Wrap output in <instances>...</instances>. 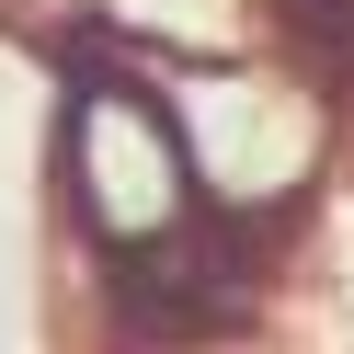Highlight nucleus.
I'll return each instance as SVG.
<instances>
[{"label":"nucleus","mask_w":354,"mask_h":354,"mask_svg":"<svg viewBox=\"0 0 354 354\" xmlns=\"http://www.w3.org/2000/svg\"><path fill=\"white\" fill-rule=\"evenodd\" d=\"M115 286H126L138 331H194V320H229L252 297V263H240L229 229H160V240H138L115 263Z\"/></svg>","instance_id":"obj_2"},{"label":"nucleus","mask_w":354,"mask_h":354,"mask_svg":"<svg viewBox=\"0 0 354 354\" xmlns=\"http://www.w3.org/2000/svg\"><path fill=\"white\" fill-rule=\"evenodd\" d=\"M80 194H92V229L115 252L183 229V126L138 92V80H103L80 103Z\"/></svg>","instance_id":"obj_1"},{"label":"nucleus","mask_w":354,"mask_h":354,"mask_svg":"<svg viewBox=\"0 0 354 354\" xmlns=\"http://www.w3.org/2000/svg\"><path fill=\"white\" fill-rule=\"evenodd\" d=\"M308 12V35H320V46H354V0H297Z\"/></svg>","instance_id":"obj_3"}]
</instances>
